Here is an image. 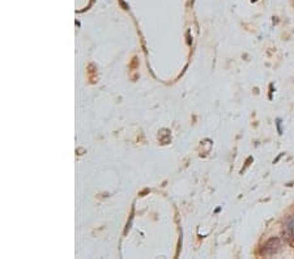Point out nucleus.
Segmentation results:
<instances>
[{
	"instance_id": "f257e3e1",
	"label": "nucleus",
	"mask_w": 294,
	"mask_h": 259,
	"mask_svg": "<svg viewBox=\"0 0 294 259\" xmlns=\"http://www.w3.org/2000/svg\"><path fill=\"white\" fill-rule=\"evenodd\" d=\"M280 247H281L280 238H269L268 241L264 243L263 249H261V255H263V257H272V255H276L277 253L280 251Z\"/></svg>"
},
{
	"instance_id": "f03ea898",
	"label": "nucleus",
	"mask_w": 294,
	"mask_h": 259,
	"mask_svg": "<svg viewBox=\"0 0 294 259\" xmlns=\"http://www.w3.org/2000/svg\"><path fill=\"white\" fill-rule=\"evenodd\" d=\"M284 237L286 242L294 246V217H288L285 221V228H284Z\"/></svg>"
}]
</instances>
